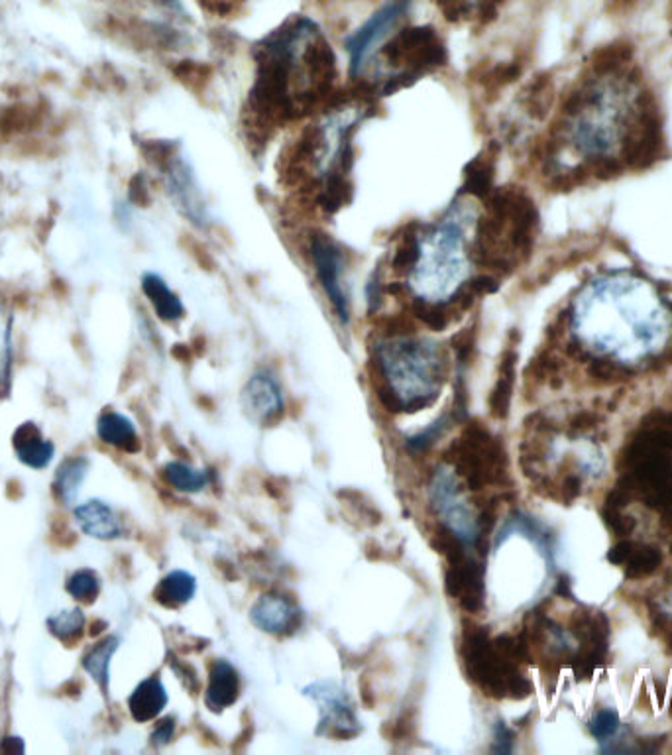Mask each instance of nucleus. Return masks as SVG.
I'll use <instances>...</instances> for the list:
<instances>
[{"mask_svg":"<svg viewBox=\"0 0 672 755\" xmlns=\"http://www.w3.org/2000/svg\"><path fill=\"white\" fill-rule=\"evenodd\" d=\"M570 329L594 356L617 364L653 359L672 337V313L658 289L631 274L586 284L574 299Z\"/></svg>","mask_w":672,"mask_h":755,"instance_id":"nucleus-1","label":"nucleus"},{"mask_svg":"<svg viewBox=\"0 0 672 755\" xmlns=\"http://www.w3.org/2000/svg\"><path fill=\"white\" fill-rule=\"evenodd\" d=\"M336 79V58L319 26L301 18L258 46V73L250 95L266 121L299 116L327 96Z\"/></svg>","mask_w":672,"mask_h":755,"instance_id":"nucleus-2","label":"nucleus"},{"mask_svg":"<svg viewBox=\"0 0 672 755\" xmlns=\"http://www.w3.org/2000/svg\"><path fill=\"white\" fill-rule=\"evenodd\" d=\"M478 213L468 196L454 201L444 217L401 246L394 266L405 272L413 304L449 309L468 291L474 272Z\"/></svg>","mask_w":672,"mask_h":755,"instance_id":"nucleus-3","label":"nucleus"},{"mask_svg":"<svg viewBox=\"0 0 672 755\" xmlns=\"http://www.w3.org/2000/svg\"><path fill=\"white\" fill-rule=\"evenodd\" d=\"M372 359L382 380L377 400L387 414H415L432 405L449 380V352L413 332L379 337Z\"/></svg>","mask_w":672,"mask_h":755,"instance_id":"nucleus-4","label":"nucleus"},{"mask_svg":"<svg viewBox=\"0 0 672 755\" xmlns=\"http://www.w3.org/2000/svg\"><path fill=\"white\" fill-rule=\"evenodd\" d=\"M631 96L620 85H604L574 113L570 138L574 146L590 156H608L620 148L627 134Z\"/></svg>","mask_w":672,"mask_h":755,"instance_id":"nucleus-5","label":"nucleus"},{"mask_svg":"<svg viewBox=\"0 0 672 755\" xmlns=\"http://www.w3.org/2000/svg\"><path fill=\"white\" fill-rule=\"evenodd\" d=\"M431 508L440 517L442 527L457 535L466 547H476L490 532L492 510L476 512L466 496V484L454 470L437 468L429 484Z\"/></svg>","mask_w":672,"mask_h":755,"instance_id":"nucleus-6","label":"nucleus"},{"mask_svg":"<svg viewBox=\"0 0 672 755\" xmlns=\"http://www.w3.org/2000/svg\"><path fill=\"white\" fill-rule=\"evenodd\" d=\"M411 0H387L384 6H379L366 23L354 30L346 38V51H349L350 75L358 77L368 66H370L376 53L382 50L386 41L392 38L395 26L405 18Z\"/></svg>","mask_w":672,"mask_h":755,"instance_id":"nucleus-7","label":"nucleus"},{"mask_svg":"<svg viewBox=\"0 0 672 755\" xmlns=\"http://www.w3.org/2000/svg\"><path fill=\"white\" fill-rule=\"evenodd\" d=\"M309 256L324 296L329 297L336 317L346 325L350 321V299L344 286L346 260L342 248L329 234L317 231L309 236Z\"/></svg>","mask_w":672,"mask_h":755,"instance_id":"nucleus-8","label":"nucleus"},{"mask_svg":"<svg viewBox=\"0 0 672 755\" xmlns=\"http://www.w3.org/2000/svg\"><path fill=\"white\" fill-rule=\"evenodd\" d=\"M303 695L315 700L321 710L317 736L349 740L360 733V722L349 693L332 681H317L303 688Z\"/></svg>","mask_w":672,"mask_h":755,"instance_id":"nucleus-9","label":"nucleus"},{"mask_svg":"<svg viewBox=\"0 0 672 755\" xmlns=\"http://www.w3.org/2000/svg\"><path fill=\"white\" fill-rule=\"evenodd\" d=\"M159 168L164 171V186L176 209L199 229L207 226V203L187 161L173 152L166 161H161Z\"/></svg>","mask_w":672,"mask_h":755,"instance_id":"nucleus-10","label":"nucleus"},{"mask_svg":"<svg viewBox=\"0 0 672 755\" xmlns=\"http://www.w3.org/2000/svg\"><path fill=\"white\" fill-rule=\"evenodd\" d=\"M242 405L254 423L272 427L286 414V397L269 372H256L242 390Z\"/></svg>","mask_w":672,"mask_h":755,"instance_id":"nucleus-11","label":"nucleus"},{"mask_svg":"<svg viewBox=\"0 0 672 755\" xmlns=\"http://www.w3.org/2000/svg\"><path fill=\"white\" fill-rule=\"evenodd\" d=\"M250 620L258 630L272 635H289L301 628L303 610L286 595L269 592L250 610Z\"/></svg>","mask_w":672,"mask_h":755,"instance_id":"nucleus-12","label":"nucleus"},{"mask_svg":"<svg viewBox=\"0 0 672 755\" xmlns=\"http://www.w3.org/2000/svg\"><path fill=\"white\" fill-rule=\"evenodd\" d=\"M241 696V675L226 659H216L209 667V683L204 690V705L213 712L232 706Z\"/></svg>","mask_w":672,"mask_h":755,"instance_id":"nucleus-13","label":"nucleus"},{"mask_svg":"<svg viewBox=\"0 0 672 755\" xmlns=\"http://www.w3.org/2000/svg\"><path fill=\"white\" fill-rule=\"evenodd\" d=\"M73 514L85 535L103 539V541L123 535V525L118 522L116 514L111 510V505L101 500L85 502L77 505Z\"/></svg>","mask_w":672,"mask_h":755,"instance_id":"nucleus-14","label":"nucleus"},{"mask_svg":"<svg viewBox=\"0 0 672 755\" xmlns=\"http://www.w3.org/2000/svg\"><path fill=\"white\" fill-rule=\"evenodd\" d=\"M13 447L16 450V457L26 467L41 470L50 467V462L56 455V447L51 441L43 439L41 431L34 423H22L13 435Z\"/></svg>","mask_w":672,"mask_h":755,"instance_id":"nucleus-15","label":"nucleus"},{"mask_svg":"<svg viewBox=\"0 0 672 755\" xmlns=\"http://www.w3.org/2000/svg\"><path fill=\"white\" fill-rule=\"evenodd\" d=\"M168 690L159 677H148L140 683L128 698L130 714L136 722H150L158 718L168 706Z\"/></svg>","mask_w":672,"mask_h":755,"instance_id":"nucleus-16","label":"nucleus"},{"mask_svg":"<svg viewBox=\"0 0 672 755\" xmlns=\"http://www.w3.org/2000/svg\"><path fill=\"white\" fill-rule=\"evenodd\" d=\"M142 291L148 297V301L154 307L156 315L161 321H177L186 315V307H183L181 299L177 294H173L171 287L161 276L148 272L142 276Z\"/></svg>","mask_w":672,"mask_h":755,"instance_id":"nucleus-17","label":"nucleus"},{"mask_svg":"<svg viewBox=\"0 0 672 755\" xmlns=\"http://www.w3.org/2000/svg\"><path fill=\"white\" fill-rule=\"evenodd\" d=\"M96 433L106 445H113L124 452H138L140 450V437L136 433L134 423L128 417L116 412H104L99 422H96Z\"/></svg>","mask_w":672,"mask_h":755,"instance_id":"nucleus-18","label":"nucleus"},{"mask_svg":"<svg viewBox=\"0 0 672 755\" xmlns=\"http://www.w3.org/2000/svg\"><path fill=\"white\" fill-rule=\"evenodd\" d=\"M197 590V580L187 570H171L169 575L159 580L154 592L158 604L166 608H179L187 604Z\"/></svg>","mask_w":672,"mask_h":755,"instance_id":"nucleus-19","label":"nucleus"},{"mask_svg":"<svg viewBox=\"0 0 672 755\" xmlns=\"http://www.w3.org/2000/svg\"><path fill=\"white\" fill-rule=\"evenodd\" d=\"M86 470H89V460L85 457H69L61 462V467L56 472V480H53V492H56L59 502L65 505H71L75 502L86 477Z\"/></svg>","mask_w":672,"mask_h":755,"instance_id":"nucleus-20","label":"nucleus"},{"mask_svg":"<svg viewBox=\"0 0 672 755\" xmlns=\"http://www.w3.org/2000/svg\"><path fill=\"white\" fill-rule=\"evenodd\" d=\"M118 638L111 635V638H104L103 641H99L96 645H93V650H89L83 657V669L86 673H89L95 683L101 687L103 693H108V669H111V659L114 651L118 650Z\"/></svg>","mask_w":672,"mask_h":755,"instance_id":"nucleus-21","label":"nucleus"},{"mask_svg":"<svg viewBox=\"0 0 672 755\" xmlns=\"http://www.w3.org/2000/svg\"><path fill=\"white\" fill-rule=\"evenodd\" d=\"M161 478H164L173 490L197 494L209 484V474L199 468L189 467L187 462L173 460L161 468Z\"/></svg>","mask_w":672,"mask_h":755,"instance_id":"nucleus-22","label":"nucleus"},{"mask_svg":"<svg viewBox=\"0 0 672 755\" xmlns=\"http://www.w3.org/2000/svg\"><path fill=\"white\" fill-rule=\"evenodd\" d=\"M454 423H460L457 415L452 414V409L449 414H442L435 423H431L427 429L419 431L413 437H409L405 441V447L411 452V455H425V452L432 447L437 445L440 437L447 435V431L454 425Z\"/></svg>","mask_w":672,"mask_h":755,"instance_id":"nucleus-23","label":"nucleus"},{"mask_svg":"<svg viewBox=\"0 0 672 755\" xmlns=\"http://www.w3.org/2000/svg\"><path fill=\"white\" fill-rule=\"evenodd\" d=\"M48 628L58 640L71 643L81 638L83 628H85V616L79 608L65 610L48 620Z\"/></svg>","mask_w":672,"mask_h":755,"instance_id":"nucleus-24","label":"nucleus"},{"mask_svg":"<svg viewBox=\"0 0 672 755\" xmlns=\"http://www.w3.org/2000/svg\"><path fill=\"white\" fill-rule=\"evenodd\" d=\"M68 588L69 595L79 600V602H93L101 590V580L96 577L95 570L91 569H81L75 570V573L68 578Z\"/></svg>","mask_w":672,"mask_h":755,"instance_id":"nucleus-25","label":"nucleus"},{"mask_svg":"<svg viewBox=\"0 0 672 755\" xmlns=\"http://www.w3.org/2000/svg\"><path fill=\"white\" fill-rule=\"evenodd\" d=\"M590 730L595 740L612 741V738H615L617 730H620V718H617L613 710H600L590 722Z\"/></svg>","mask_w":672,"mask_h":755,"instance_id":"nucleus-26","label":"nucleus"},{"mask_svg":"<svg viewBox=\"0 0 672 755\" xmlns=\"http://www.w3.org/2000/svg\"><path fill=\"white\" fill-rule=\"evenodd\" d=\"M169 665H171L173 671H176V675H179L183 685H186L191 690V693H199L201 685H199V678H197V671H195L191 665H186L179 659H173V657H171Z\"/></svg>","mask_w":672,"mask_h":755,"instance_id":"nucleus-27","label":"nucleus"},{"mask_svg":"<svg viewBox=\"0 0 672 755\" xmlns=\"http://www.w3.org/2000/svg\"><path fill=\"white\" fill-rule=\"evenodd\" d=\"M173 733H176V718L168 716L164 720H159L154 732H151V743L158 748L166 746V743H169V740L173 738Z\"/></svg>","mask_w":672,"mask_h":755,"instance_id":"nucleus-28","label":"nucleus"},{"mask_svg":"<svg viewBox=\"0 0 672 755\" xmlns=\"http://www.w3.org/2000/svg\"><path fill=\"white\" fill-rule=\"evenodd\" d=\"M366 301L368 305H370L372 311H377L382 307V297H384V286H382V277H379V272H374V276L368 279V286H366Z\"/></svg>","mask_w":672,"mask_h":755,"instance_id":"nucleus-29","label":"nucleus"},{"mask_svg":"<svg viewBox=\"0 0 672 755\" xmlns=\"http://www.w3.org/2000/svg\"><path fill=\"white\" fill-rule=\"evenodd\" d=\"M128 197L132 203L136 205H142L146 207V203H150V191H148V181L144 176H136L132 181H130V189H128Z\"/></svg>","mask_w":672,"mask_h":755,"instance_id":"nucleus-30","label":"nucleus"},{"mask_svg":"<svg viewBox=\"0 0 672 755\" xmlns=\"http://www.w3.org/2000/svg\"><path fill=\"white\" fill-rule=\"evenodd\" d=\"M494 736H495V746H492L494 751H512L513 733H512V730L505 728L502 722H497Z\"/></svg>","mask_w":672,"mask_h":755,"instance_id":"nucleus-31","label":"nucleus"},{"mask_svg":"<svg viewBox=\"0 0 672 755\" xmlns=\"http://www.w3.org/2000/svg\"><path fill=\"white\" fill-rule=\"evenodd\" d=\"M3 751H8V753H24V743H22V740L20 738H6L5 741H3V748H0Z\"/></svg>","mask_w":672,"mask_h":755,"instance_id":"nucleus-32","label":"nucleus"},{"mask_svg":"<svg viewBox=\"0 0 672 755\" xmlns=\"http://www.w3.org/2000/svg\"><path fill=\"white\" fill-rule=\"evenodd\" d=\"M447 3L450 5V8H457V10H468V8H472L474 5H478L480 0H447Z\"/></svg>","mask_w":672,"mask_h":755,"instance_id":"nucleus-33","label":"nucleus"},{"mask_svg":"<svg viewBox=\"0 0 672 755\" xmlns=\"http://www.w3.org/2000/svg\"><path fill=\"white\" fill-rule=\"evenodd\" d=\"M161 3H166L168 6H176V8L179 6V5H177V0H161Z\"/></svg>","mask_w":672,"mask_h":755,"instance_id":"nucleus-34","label":"nucleus"}]
</instances>
